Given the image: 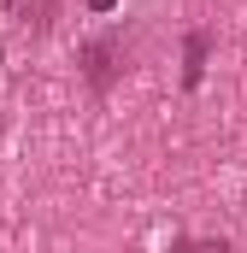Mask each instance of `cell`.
<instances>
[{
  "label": "cell",
  "instance_id": "obj_1",
  "mask_svg": "<svg viewBox=\"0 0 247 253\" xmlns=\"http://www.w3.org/2000/svg\"><path fill=\"white\" fill-rule=\"evenodd\" d=\"M82 65H88V83H94V88H112V77H118V36L88 42V47H82Z\"/></svg>",
  "mask_w": 247,
  "mask_h": 253
},
{
  "label": "cell",
  "instance_id": "obj_4",
  "mask_svg": "<svg viewBox=\"0 0 247 253\" xmlns=\"http://www.w3.org/2000/svg\"><path fill=\"white\" fill-rule=\"evenodd\" d=\"M88 6H94V12H112V6H118V0H88Z\"/></svg>",
  "mask_w": 247,
  "mask_h": 253
},
{
  "label": "cell",
  "instance_id": "obj_3",
  "mask_svg": "<svg viewBox=\"0 0 247 253\" xmlns=\"http://www.w3.org/2000/svg\"><path fill=\"white\" fill-rule=\"evenodd\" d=\"M171 253H230V248H224V242H177Z\"/></svg>",
  "mask_w": 247,
  "mask_h": 253
},
{
  "label": "cell",
  "instance_id": "obj_2",
  "mask_svg": "<svg viewBox=\"0 0 247 253\" xmlns=\"http://www.w3.org/2000/svg\"><path fill=\"white\" fill-rule=\"evenodd\" d=\"M206 47H212V36H206V30H188V42H183V53H188L183 83H188V88H194V83L206 77Z\"/></svg>",
  "mask_w": 247,
  "mask_h": 253
}]
</instances>
